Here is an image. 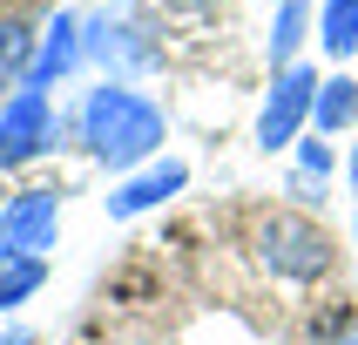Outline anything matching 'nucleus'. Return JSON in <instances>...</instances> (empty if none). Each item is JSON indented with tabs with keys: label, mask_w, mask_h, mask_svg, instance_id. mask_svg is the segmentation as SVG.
Listing matches in <instances>:
<instances>
[{
	"label": "nucleus",
	"mask_w": 358,
	"mask_h": 345,
	"mask_svg": "<svg viewBox=\"0 0 358 345\" xmlns=\"http://www.w3.org/2000/svg\"><path fill=\"white\" fill-rule=\"evenodd\" d=\"M162 136H169L162 108L149 95H136V88H122V81H101L95 95L81 101V142H88V156L108 162V169H142V162H156Z\"/></svg>",
	"instance_id": "f257e3e1"
},
{
	"label": "nucleus",
	"mask_w": 358,
	"mask_h": 345,
	"mask_svg": "<svg viewBox=\"0 0 358 345\" xmlns=\"http://www.w3.org/2000/svg\"><path fill=\"white\" fill-rule=\"evenodd\" d=\"M257 264L284 284H318L338 264V237L304 210H271V217H257Z\"/></svg>",
	"instance_id": "f03ea898"
},
{
	"label": "nucleus",
	"mask_w": 358,
	"mask_h": 345,
	"mask_svg": "<svg viewBox=\"0 0 358 345\" xmlns=\"http://www.w3.org/2000/svg\"><path fill=\"white\" fill-rule=\"evenodd\" d=\"M61 237V190H20L0 203V258H48Z\"/></svg>",
	"instance_id": "7ed1b4c3"
},
{
	"label": "nucleus",
	"mask_w": 358,
	"mask_h": 345,
	"mask_svg": "<svg viewBox=\"0 0 358 345\" xmlns=\"http://www.w3.org/2000/svg\"><path fill=\"white\" fill-rule=\"evenodd\" d=\"M311 101H318V75H311L304 61L278 68L271 95H264V115H257V142H264V149H291L298 129L311 122Z\"/></svg>",
	"instance_id": "20e7f679"
},
{
	"label": "nucleus",
	"mask_w": 358,
	"mask_h": 345,
	"mask_svg": "<svg viewBox=\"0 0 358 345\" xmlns=\"http://www.w3.org/2000/svg\"><path fill=\"white\" fill-rule=\"evenodd\" d=\"M55 136V122H48V88H14V95L0 101V169H20V162H34Z\"/></svg>",
	"instance_id": "39448f33"
},
{
	"label": "nucleus",
	"mask_w": 358,
	"mask_h": 345,
	"mask_svg": "<svg viewBox=\"0 0 358 345\" xmlns=\"http://www.w3.org/2000/svg\"><path fill=\"white\" fill-rule=\"evenodd\" d=\"M189 183V162H176V156H162V162H142V169H129V176L115 183V197H108V217H142V210H156V203H169Z\"/></svg>",
	"instance_id": "423d86ee"
},
{
	"label": "nucleus",
	"mask_w": 358,
	"mask_h": 345,
	"mask_svg": "<svg viewBox=\"0 0 358 345\" xmlns=\"http://www.w3.org/2000/svg\"><path fill=\"white\" fill-rule=\"evenodd\" d=\"M34 48H41V34H34L27 0H7V7H0V88H7V81H27Z\"/></svg>",
	"instance_id": "0eeeda50"
},
{
	"label": "nucleus",
	"mask_w": 358,
	"mask_h": 345,
	"mask_svg": "<svg viewBox=\"0 0 358 345\" xmlns=\"http://www.w3.org/2000/svg\"><path fill=\"white\" fill-rule=\"evenodd\" d=\"M81 61V27H75V14H55V27L41 34V48H34V68H27V81L20 88H48L55 75H68Z\"/></svg>",
	"instance_id": "6e6552de"
},
{
	"label": "nucleus",
	"mask_w": 358,
	"mask_h": 345,
	"mask_svg": "<svg viewBox=\"0 0 358 345\" xmlns=\"http://www.w3.org/2000/svg\"><path fill=\"white\" fill-rule=\"evenodd\" d=\"M311 122H318V136H338V129H352V122H358V81H352V75H331V81H318Z\"/></svg>",
	"instance_id": "1a4fd4ad"
},
{
	"label": "nucleus",
	"mask_w": 358,
	"mask_h": 345,
	"mask_svg": "<svg viewBox=\"0 0 358 345\" xmlns=\"http://www.w3.org/2000/svg\"><path fill=\"white\" fill-rule=\"evenodd\" d=\"M48 284V258H0V311H20Z\"/></svg>",
	"instance_id": "9d476101"
},
{
	"label": "nucleus",
	"mask_w": 358,
	"mask_h": 345,
	"mask_svg": "<svg viewBox=\"0 0 358 345\" xmlns=\"http://www.w3.org/2000/svg\"><path fill=\"white\" fill-rule=\"evenodd\" d=\"M318 41H324V55H358V0H324Z\"/></svg>",
	"instance_id": "9b49d317"
},
{
	"label": "nucleus",
	"mask_w": 358,
	"mask_h": 345,
	"mask_svg": "<svg viewBox=\"0 0 358 345\" xmlns=\"http://www.w3.org/2000/svg\"><path fill=\"white\" fill-rule=\"evenodd\" d=\"M304 20H311L304 0H284L278 7V27H271V61L278 68H291V55H298V41H304Z\"/></svg>",
	"instance_id": "f8f14e48"
},
{
	"label": "nucleus",
	"mask_w": 358,
	"mask_h": 345,
	"mask_svg": "<svg viewBox=\"0 0 358 345\" xmlns=\"http://www.w3.org/2000/svg\"><path fill=\"white\" fill-rule=\"evenodd\" d=\"M298 169H304V176H331V149H324V136L298 149Z\"/></svg>",
	"instance_id": "ddd939ff"
},
{
	"label": "nucleus",
	"mask_w": 358,
	"mask_h": 345,
	"mask_svg": "<svg viewBox=\"0 0 358 345\" xmlns=\"http://www.w3.org/2000/svg\"><path fill=\"white\" fill-rule=\"evenodd\" d=\"M0 345H34V332H27V325H7V332H0Z\"/></svg>",
	"instance_id": "4468645a"
},
{
	"label": "nucleus",
	"mask_w": 358,
	"mask_h": 345,
	"mask_svg": "<svg viewBox=\"0 0 358 345\" xmlns=\"http://www.w3.org/2000/svg\"><path fill=\"white\" fill-rule=\"evenodd\" d=\"M318 345H358V325H338V339H324V332H318Z\"/></svg>",
	"instance_id": "2eb2a0df"
},
{
	"label": "nucleus",
	"mask_w": 358,
	"mask_h": 345,
	"mask_svg": "<svg viewBox=\"0 0 358 345\" xmlns=\"http://www.w3.org/2000/svg\"><path fill=\"white\" fill-rule=\"evenodd\" d=\"M352 183H358V156H352Z\"/></svg>",
	"instance_id": "dca6fc26"
}]
</instances>
